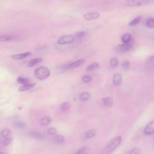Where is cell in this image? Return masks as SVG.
<instances>
[{"label": "cell", "instance_id": "cell-30", "mask_svg": "<svg viewBox=\"0 0 154 154\" xmlns=\"http://www.w3.org/2000/svg\"><path fill=\"white\" fill-rule=\"evenodd\" d=\"M85 34V31H78V32L75 33V36L76 38L79 39V38H81L82 37H83Z\"/></svg>", "mask_w": 154, "mask_h": 154}, {"label": "cell", "instance_id": "cell-9", "mask_svg": "<svg viewBox=\"0 0 154 154\" xmlns=\"http://www.w3.org/2000/svg\"><path fill=\"white\" fill-rule=\"evenodd\" d=\"M122 82V77L119 73H116L112 77V83L115 85H119Z\"/></svg>", "mask_w": 154, "mask_h": 154}, {"label": "cell", "instance_id": "cell-18", "mask_svg": "<svg viewBox=\"0 0 154 154\" xmlns=\"http://www.w3.org/2000/svg\"><path fill=\"white\" fill-rule=\"evenodd\" d=\"M141 16H138V17H137L136 18H135L134 19H133V20H132L129 23V24H128V25L129 26H135V25H138L140 22V21H141Z\"/></svg>", "mask_w": 154, "mask_h": 154}, {"label": "cell", "instance_id": "cell-10", "mask_svg": "<svg viewBox=\"0 0 154 154\" xmlns=\"http://www.w3.org/2000/svg\"><path fill=\"white\" fill-rule=\"evenodd\" d=\"M31 54H32V53L31 52H26L24 53L13 55L11 56V57H12V58H13L14 60H22V59L25 58L31 55Z\"/></svg>", "mask_w": 154, "mask_h": 154}, {"label": "cell", "instance_id": "cell-31", "mask_svg": "<svg viewBox=\"0 0 154 154\" xmlns=\"http://www.w3.org/2000/svg\"><path fill=\"white\" fill-rule=\"evenodd\" d=\"M129 66H130V63L129 61H127V60L123 61L122 64V67L124 70H128L129 68Z\"/></svg>", "mask_w": 154, "mask_h": 154}, {"label": "cell", "instance_id": "cell-13", "mask_svg": "<svg viewBox=\"0 0 154 154\" xmlns=\"http://www.w3.org/2000/svg\"><path fill=\"white\" fill-rule=\"evenodd\" d=\"M35 85V83H33V84H25V85H23L21 87H20L19 88V91H27V90H29L31 89H32V88H34Z\"/></svg>", "mask_w": 154, "mask_h": 154}, {"label": "cell", "instance_id": "cell-11", "mask_svg": "<svg viewBox=\"0 0 154 154\" xmlns=\"http://www.w3.org/2000/svg\"><path fill=\"white\" fill-rule=\"evenodd\" d=\"M103 104L107 107H110L113 104V99L110 96H107L102 99Z\"/></svg>", "mask_w": 154, "mask_h": 154}, {"label": "cell", "instance_id": "cell-6", "mask_svg": "<svg viewBox=\"0 0 154 154\" xmlns=\"http://www.w3.org/2000/svg\"><path fill=\"white\" fill-rule=\"evenodd\" d=\"M84 61H85V60L84 58H81L75 61H73L72 63H70L66 65L64 68L66 69H70L76 68V67H78L80 66L81 65H82L84 63Z\"/></svg>", "mask_w": 154, "mask_h": 154}, {"label": "cell", "instance_id": "cell-28", "mask_svg": "<svg viewBox=\"0 0 154 154\" xmlns=\"http://www.w3.org/2000/svg\"><path fill=\"white\" fill-rule=\"evenodd\" d=\"M109 64L112 67H116L119 64V60L116 57H112L110 60Z\"/></svg>", "mask_w": 154, "mask_h": 154}, {"label": "cell", "instance_id": "cell-35", "mask_svg": "<svg viewBox=\"0 0 154 154\" xmlns=\"http://www.w3.org/2000/svg\"><path fill=\"white\" fill-rule=\"evenodd\" d=\"M10 134V130L8 129H4L1 132V135L3 137H7Z\"/></svg>", "mask_w": 154, "mask_h": 154}, {"label": "cell", "instance_id": "cell-29", "mask_svg": "<svg viewBox=\"0 0 154 154\" xmlns=\"http://www.w3.org/2000/svg\"><path fill=\"white\" fill-rule=\"evenodd\" d=\"M146 66L149 69H153V56H152L147 61Z\"/></svg>", "mask_w": 154, "mask_h": 154}, {"label": "cell", "instance_id": "cell-33", "mask_svg": "<svg viewBox=\"0 0 154 154\" xmlns=\"http://www.w3.org/2000/svg\"><path fill=\"white\" fill-rule=\"evenodd\" d=\"M48 132L50 134V135H56L57 134V129L54 128V127H51L50 128L48 129Z\"/></svg>", "mask_w": 154, "mask_h": 154}, {"label": "cell", "instance_id": "cell-23", "mask_svg": "<svg viewBox=\"0 0 154 154\" xmlns=\"http://www.w3.org/2000/svg\"><path fill=\"white\" fill-rule=\"evenodd\" d=\"M43 60V59L42 58H34L31 60L29 63H28V66L29 67H32L34 65H35L36 64L41 62Z\"/></svg>", "mask_w": 154, "mask_h": 154}, {"label": "cell", "instance_id": "cell-21", "mask_svg": "<svg viewBox=\"0 0 154 154\" xmlns=\"http://www.w3.org/2000/svg\"><path fill=\"white\" fill-rule=\"evenodd\" d=\"M13 124L14 127L17 128H23L25 126V123L21 120H15L13 122Z\"/></svg>", "mask_w": 154, "mask_h": 154}, {"label": "cell", "instance_id": "cell-4", "mask_svg": "<svg viewBox=\"0 0 154 154\" xmlns=\"http://www.w3.org/2000/svg\"><path fill=\"white\" fill-rule=\"evenodd\" d=\"M75 40V37L72 34L64 35L59 37L57 40V43L60 45H66V44H71Z\"/></svg>", "mask_w": 154, "mask_h": 154}, {"label": "cell", "instance_id": "cell-14", "mask_svg": "<svg viewBox=\"0 0 154 154\" xmlns=\"http://www.w3.org/2000/svg\"><path fill=\"white\" fill-rule=\"evenodd\" d=\"M51 122H52V119L50 116H48L43 117L40 120L41 125L43 126L49 125L51 123Z\"/></svg>", "mask_w": 154, "mask_h": 154}, {"label": "cell", "instance_id": "cell-20", "mask_svg": "<svg viewBox=\"0 0 154 154\" xmlns=\"http://www.w3.org/2000/svg\"><path fill=\"white\" fill-rule=\"evenodd\" d=\"M146 25L150 28H153L154 27V19L153 17H148L146 20Z\"/></svg>", "mask_w": 154, "mask_h": 154}, {"label": "cell", "instance_id": "cell-24", "mask_svg": "<svg viewBox=\"0 0 154 154\" xmlns=\"http://www.w3.org/2000/svg\"><path fill=\"white\" fill-rule=\"evenodd\" d=\"M56 142L58 143H64L65 142V138L63 135L58 134V135H56L55 138H54Z\"/></svg>", "mask_w": 154, "mask_h": 154}, {"label": "cell", "instance_id": "cell-2", "mask_svg": "<svg viewBox=\"0 0 154 154\" xmlns=\"http://www.w3.org/2000/svg\"><path fill=\"white\" fill-rule=\"evenodd\" d=\"M50 75V70L45 66H40L34 71V76L39 80L47 79Z\"/></svg>", "mask_w": 154, "mask_h": 154}, {"label": "cell", "instance_id": "cell-12", "mask_svg": "<svg viewBox=\"0 0 154 154\" xmlns=\"http://www.w3.org/2000/svg\"><path fill=\"white\" fill-rule=\"evenodd\" d=\"M99 64L96 62H94L88 66V67L87 68V72H91L93 71H96L97 69H99Z\"/></svg>", "mask_w": 154, "mask_h": 154}, {"label": "cell", "instance_id": "cell-15", "mask_svg": "<svg viewBox=\"0 0 154 154\" xmlns=\"http://www.w3.org/2000/svg\"><path fill=\"white\" fill-rule=\"evenodd\" d=\"M17 82L20 84L25 85V84H31V80L29 78L20 76L17 78Z\"/></svg>", "mask_w": 154, "mask_h": 154}, {"label": "cell", "instance_id": "cell-27", "mask_svg": "<svg viewBox=\"0 0 154 154\" xmlns=\"http://www.w3.org/2000/svg\"><path fill=\"white\" fill-rule=\"evenodd\" d=\"M30 135L35 138H37V139H43L45 138L44 135L39 132H31L30 133Z\"/></svg>", "mask_w": 154, "mask_h": 154}, {"label": "cell", "instance_id": "cell-5", "mask_svg": "<svg viewBox=\"0 0 154 154\" xmlns=\"http://www.w3.org/2000/svg\"><path fill=\"white\" fill-rule=\"evenodd\" d=\"M132 48V45L129 43L123 44V45H119L114 48V49L116 52H125L128 51L129 50L131 49Z\"/></svg>", "mask_w": 154, "mask_h": 154}, {"label": "cell", "instance_id": "cell-1", "mask_svg": "<svg viewBox=\"0 0 154 154\" xmlns=\"http://www.w3.org/2000/svg\"><path fill=\"white\" fill-rule=\"evenodd\" d=\"M122 137L117 136L112 139L105 147L103 152L104 154H109L112 152L121 143Z\"/></svg>", "mask_w": 154, "mask_h": 154}, {"label": "cell", "instance_id": "cell-8", "mask_svg": "<svg viewBox=\"0 0 154 154\" xmlns=\"http://www.w3.org/2000/svg\"><path fill=\"white\" fill-rule=\"evenodd\" d=\"M154 133V122L152 121L149 123L144 130V134L146 135H152Z\"/></svg>", "mask_w": 154, "mask_h": 154}, {"label": "cell", "instance_id": "cell-17", "mask_svg": "<svg viewBox=\"0 0 154 154\" xmlns=\"http://www.w3.org/2000/svg\"><path fill=\"white\" fill-rule=\"evenodd\" d=\"M91 97V94L88 92H84L80 94V99L82 101H87L90 99Z\"/></svg>", "mask_w": 154, "mask_h": 154}, {"label": "cell", "instance_id": "cell-22", "mask_svg": "<svg viewBox=\"0 0 154 154\" xmlns=\"http://www.w3.org/2000/svg\"><path fill=\"white\" fill-rule=\"evenodd\" d=\"M96 134V131L95 129H91L88 131L85 135V138L86 139H90L91 138H93V137L95 136Z\"/></svg>", "mask_w": 154, "mask_h": 154}, {"label": "cell", "instance_id": "cell-37", "mask_svg": "<svg viewBox=\"0 0 154 154\" xmlns=\"http://www.w3.org/2000/svg\"><path fill=\"white\" fill-rule=\"evenodd\" d=\"M0 154H7L5 152H2L0 153Z\"/></svg>", "mask_w": 154, "mask_h": 154}, {"label": "cell", "instance_id": "cell-16", "mask_svg": "<svg viewBox=\"0 0 154 154\" xmlns=\"http://www.w3.org/2000/svg\"><path fill=\"white\" fill-rule=\"evenodd\" d=\"M131 35L129 33H125V34H123L121 38V40L122 42L125 43V44H126V43H128L131 40Z\"/></svg>", "mask_w": 154, "mask_h": 154}, {"label": "cell", "instance_id": "cell-32", "mask_svg": "<svg viewBox=\"0 0 154 154\" xmlns=\"http://www.w3.org/2000/svg\"><path fill=\"white\" fill-rule=\"evenodd\" d=\"M92 80V78L89 75H84L82 77V81L85 83H88L91 82Z\"/></svg>", "mask_w": 154, "mask_h": 154}, {"label": "cell", "instance_id": "cell-3", "mask_svg": "<svg viewBox=\"0 0 154 154\" xmlns=\"http://www.w3.org/2000/svg\"><path fill=\"white\" fill-rule=\"evenodd\" d=\"M153 0H126L125 5L126 7H139L153 3Z\"/></svg>", "mask_w": 154, "mask_h": 154}, {"label": "cell", "instance_id": "cell-34", "mask_svg": "<svg viewBox=\"0 0 154 154\" xmlns=\"http://www.w3.org/2000/svg\"><path fill=\"white\" fill-rule=\"evenodd\" d=\"M141 150L140 148H135L132 149L130 152L129 154H141Z\"/></svg>", "mask_w": 154, "mask_h": 154}, {"label": "cell", "instance_id": "cell-36", "mask_svg": "<svg viewBox=\"0 0 154 154\" xmlns=\"http://www.w3.org/2000/svg\"><path fill=\"white\" fill-rule=\"evenodd\" d=\"M12 141V139L10 138H6L4 142V144L5 146H7V145H8L9 144H10Z\"/></svg>", "mask_w": 154, "mask_h": 154}, {"label": "cell", "instance_id": "cell-19", "mask_svg": "<svg viewBox=\"0 0 154 154\" xmlns=\"http://www.w3.org/2000/svg\"><path fill=\"white\" fill-rule=\"evenodd\" d=\"M70 103L69 102H65L63 103H62L60 106V109L63 111H67L70 108Z\"/></svg>", "mask_w": 154, "mask_h": 154}, {"label": "cell", "instance_id": "cell-26", "mask_svg": "<svg viewBox=\"0 0 154 154\" xmlns=\"http://www.w3.org/2000/svg\"><path fill=\"white\" fill-rule=\"evenodd\" d=\"M89 152L90 149L88 147H82L78 150L77 154H88Z\"/></svg>", "mask_w": 154, "mask_h": 154}, {"label": "cell", "instance_id": "cell-7", "mask_svg": "<svg viewBox=\"0 0 154 154\" xmlns=\"http://www.w3.org/2000/svg\"><path fill=\"white\" fill-rule=\"evenodd\" d=\"M100 17V14L96 12L93 13H88L83 15V17L87 20H92L96 19Z\"/></svg>", "mask_w": 154, "mask_h": 154}, {"label": "cell", "instance_id": "cell-25", "mask_svg": "<svg viewBox=\"0 0 154 154\" xmlns=\"http://www.w3.org/2000/svg\"><path fill=\"white\" fill-rule=\"evenodd\" d=\"M13 37L9 35H0V42H9L13 40Z\"/></svg>", "mask_w": 154, "mask_h": 154}]
</instances>
